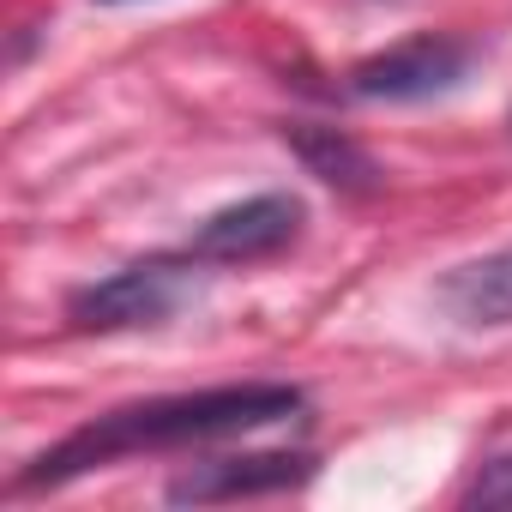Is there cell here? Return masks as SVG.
Instances as JSON below:
<instances>
[{
  "label": "cell",
  "mask_w": 512,
  "mask_h": 512,
  "mask_svg": "<svg viewBox=\"0 0 512 512\" xmlns=\"http://www.w3.org/2000/svg\"><path fill=\"white\" fill-rule=\"evenodd\" d=\"M302 386L284 380H247V386H211V392H169V398H145V404H121L85 428H73L67 440H55L49 452H37L19 470V494L37 488H67L115 458H139V452H175V446H205L223 434H247V428H272L302 416Z\"/></svg>",
  "instance_id": "6da1fadb"
},
{
  "label": "cell",
  "mask_w": 512,
  "mask_h": 512,
  "mask_svg": "<svg viewBox=\"0 0 512 512\" xmlns=\"http://www.w3.org/2000/svg\"><path fill=\"white\" fill-rule=\"evenodd\" d=\"M476 49L464 37H446V31H428V37H410V43H392L368 61L350 67V91L362 103H428V97H446L464 85Z\"/></svg>",
  "instance_id": "7a4b0ae2"
},
{
  "label": "cell",
  "mask_w": 512,
  "mask_h": 512,
  "mask_svg": "<svg viewBox=\"0 0 512 512\" xmlns=\"http://www.w3.org/2000/svg\"><path fill=\"white\" fill-rule=\"evenodd\" d=\"M193 278L187 266L175 260H145V266H127V272H109L85 290L67 296V320L79 332H127V326H157L169 320L181 302H187Z\"/></svg>",
  "instance_id": "3957f363"
},
{
  "label": "cell",
  "mask_w": 512,
  "mask_h": 512,
  "mask_svg": "<svg viewBox=\"0 0 512 512\" xmlns=\"http://www.w3.org/2000/svg\"><path fill=\"white\" fill-rule=\"evenodd\" d=\"M308 223V205L296 193H253V199H235L223 211H211L187 253L193 260H211V266H253V260H272L284 253Z\"/></svg>",
  "instance_id": "277c9868"
},
{
  "label": "cell",
  "mask_w": 512,
  "mask_h": 512,
  "mask_svg": "<svg viewBox=\"0 0 512 512\" xmlns=\"http://www.w3.org/2000/svg\"><path fill=\"white\" fill-rule=\"evenodd\" d=\"M314 482V458L308 452H241V458H205L187 464L169 482L175 506H211V500H253V494H284Z\"/></svg>",
  "instance_id": "5b68a950"
},
{
  "label": "cell",
  "mask_w": 512,
  "mask_h": 512,
  "mask_svg": "<svg viewBox=\"0 0 512 512\" xmlns=\"http://www.w3.org/2000/svg\"><path fill=\"white\" fill-rule=\"evenodd\" d=\"M434 302H440L446 320H458L470 332L512 326V247H494V253H482V260L452 266L434 284Z\"/></svg>",
  "instance_id": "8992f818"
},
{
  "label": "cell",
  "mask_w": 512,
  "mask_h": 512,
  "mask_svg": "<svg viewBox=\"0 0 512 512\" xmlns=\"http://www.w3.org/2000/svg\"><path fill=\"white\" fill-rule=\"evenodd\" d=\"M284 139H290V151L308 163V175H320L326 187H338V193H374V187H380V163H374L344 127L296 121V127H284Z\"/></svg>",
  "instance_id": "52a82bcc"
},
{
  "label": "cell",
  "mask_w": 512,
  "mask_h": 512,
  "mask_svg": "<svg viewBox=\"0 0 512 512\" xmlns=\"http://www.w3.org/2000/svg\"><path fill=\"white\" fill-rule=\"evenodd\" d=\"M464 506H512V452L488 458V464L470 476V488H464Z\"/></svg>",
  "instance_id": "ba28073f"
},
{
  "label": "cell",
  "mask_w": 512,
  "mask_h": 512,
  "mask_svg": "<svg viewBox=\"0 0 512 512\" xmlns=\"http://www.w3.org/2000/svg\"><path fill=\"white\" fill-rule=\"evenodd\" d=\"M109 7H121V0H109Z\"/></svg>",
  "instance_id": "9c48e42d"
}]
</instances>
